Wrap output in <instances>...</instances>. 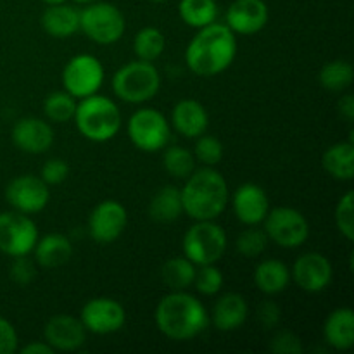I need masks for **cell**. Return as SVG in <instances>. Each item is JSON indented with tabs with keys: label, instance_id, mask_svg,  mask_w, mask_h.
Listing matches in <instances>:
<instances>
[{
	"label": "cell",
	"instance_id": "cell-46",
	"mask_svg": "<svg viewBox=\"0 0 354 354\" xmlns=\"http://www.w3.org/2000/svg\"><path fill=\"white\" fill-rule=\"evenodd\" d=\"M73 2H76V3H82V6H86V3L97 2V0H73Z\"/></svg>",
	"mask_w": 354,
	"mask_h": 354
},
{
	"label": "cell",
	"instance_id": "cell-40",
	"mask_svg": "<svg viewBox=\"0 0 354 354\" xmlns=\"http://www.w3.org/2000/svg\"><path fill=\"white\" fill-rule=\"evenodd\" d=\"M69 175V166L68 162L62 161L59 158H52L48 161H45V165L41 166L40 171V178L47 183L48 187L50 185H59V183L64 182Z\"/></svg>",
	"mask_w": 354,
	"mask_h": 354
},
{
	"label": "cell",
	"instance_id": "cell-12",
	"mask_svg": "<svg viewBox=\"0 0 354 354\" xmlns=\"http://www.w3.org/2000/svg\"><path fill=\"white\" fill-rule=\"evenodd\" d=\"M86 332L95 335L116 334L127 324V311L113 297H93L86 301L80 313Z\"/></svg>",
	"mask_w": 354,
	"mask_h": 354
},
{
	"label": "cell",
	"instance_id": "cell-8",
	"mask_svg": "<svg viewBox=\"0 0 354 354\" xmlns=\"http://www.w3.org/2000/svg\"><path fill=\"white\" fill-rule=\"evenodd\" d=\"M127 133L138 151L158 152L168 145L171 137V124L158 109L142 107L135 111L128 120Z\"/></svg>",
	"mask_w": 354,
	"mask_h": 354
},
{
	"label": "cell",
	"instance_id": "cell-28",
	"mask_svg": "<svg viewBox=\"0 0 354 354\" xmlns=\"http://www.w3.org/2000/svg\"><path fill=\"white\" fill-rule=\"evenodd\" d=\"M197 266L185 256L168 259L161 268V280L169 290H187L196 279Z\"/></svg>",
	"mask_w": 354,
	"mask_h": 354
},
{
	"label": "cell",
	"instance_id": "cell-30",
	"mask_svg": "<svg viewBox=\"0 0 354 354\" xmlns=\"http://www.w3.org/2000/svg\"><path fill=\"white\" fill-rule=\"evenodd\" d=\"M318 80H320V85L325 90H328V92H342V90L351 86L354 80V69L349 61L335 59V61H330L322 66Z\"/></svg>",
	"mask_w": 354,
	"mask_h": 354
},
{
	"label": "cell",
	"instance_id": "cell-21",
	"mask_svg": "<svg viewBox=\"0 0 354 354\" xmlns=\"http://www.w3.org/2000/svg\"><path fill=\"white\" fill-rule=\"evenodd\" d=\"M249 317V304L244 296L228 292L214 303L209 320L220 332H235L245 324Z\"/></svg>",
	"mask_w": 354,
	"mask_h": 354
},
{
	"label": "cell",
	"instance_id": "cell-23",
	"mask_svg": "<svg viewBox=\"0 0 354 354\" xmlns=\"http://www.w3.org/2000/svg\"><path fill=\"white\" fill-rule=\"evenodd\" d=\"M35 261L44 268H59L73 256V244L66 235L48 234L38 239L33 248Z\"/></svg>",
	"mask_w": 354,
	"mask_h": 354
},
{
	"label": "cell",
	"instance_id": "cell-5",
	"mask_svg": "<svg viewBox=\"0 0 354 354\" xmlns=\"http://www.w3.org/2000/svg\"><path fill=\"white\" fill-rule=\"evenodd\" d=\"M114 95L128 104H144L158 95L161 76L158 68L149 61H131L121 66L113 76Z\"/></svg>",
	"mask_w": 354,
	"mask_h": 354
},
{
	"label": "cell",
	"instance_id": "cell-35",
	"mask_svg": "<svg viewBox=\"0 0 354 354\" xmlns=\"http://www.w3.org/2000/svg\"><path fill=\"white\" fill-rule=\"evenodd\" d=\"M223 273L216 265H203L196 270V279L192 286L203 296H216L223 287Z\"/></svg>",
	"mask_w": 354,
	"mask_h": 354
},
{
	"label": "cell",
	"instance_id": "cell-20",
	"mask_svg": "<svg viewBox=\"0 0 354 354\" xmlns=\"http://www.w3.org/2000/svg\"><path fill=\"white\" fill-rule=\"evenodd\" d=\"M171 127L185 138H197L206 133L209 114L196 99H182L171 111Z\"/></svg>",
	"mask_w": 354,
	"mask_h": 354
},
{
	"label": "cell",
	"instance_id": "cell-2",
	"mask_svg": "<svg viewBox=\"0 0 354 354\" xmlns=\"http://www.w3.org/2000/svg\"><path fill=\"white\" fill-rule=\"evenodd\" d=\"M154 322L165 337L185 342L206 330L209 325V313L201 299L187 290H171L156 306Z\"/></svg>",
	"mask_w": 354,
	"mask_h": 354
},
{
	"label": "cell",
	"instance_id": "cell-24",
	"mask_svg": "<svg viewBox=\"0 0 354 354\" xmlns=\"http://www.w3.org/2000/svg\"><path fill=\"white\" fill-rule=\"evenodd\" d=\"M41 28L54 38H69L80 30V12L66 2L47 6L41 14Z\"/></svg>",
	"mask_w": 354,
	"mask_h": 354
},
{
	"label": "cell",
	"instance_id": "cell-42",
	"mask_svg": "<svg viewBox=\"0 0 354 354\" xmlns=\"http://www.w3.org/2000/svg\"><path fill=\"white\" fill-rule=\"evenodd\" d=\"M19 339L14 325L9 320L0 317V354H12L17 351Z\"/></svg>",
	"mask_w": 354,
	"mask_h": 354
},
{
	"label": "cell",
	"instance_id": "cell-11",
	"mask_svg": "<svg viewBox=\"0 0 354 354\" xmlns=\"http://www.w3.org/2000/svg\"><path fill=\"white\" fill-rule=\"evenodd\" d=\"M104 66L95 55L78 54L62 69V85L75 99H85L100 90L104 83Z\"/></svg>",
	"mask_w": 354,
	"mask_h": 354
},
{
	"label": "cell",
	"instance_id": "cell-27",
	"mask_svg": "<svg viewBox=\"0 0 354 354\" xmlns=\"http://www.w3.org/2000/svg\"><path fill=\"white\" fill-rule=\"evenodd\" d=\"M183 214L182 192L173 185L159 189L149 203V216L156 223H173Z\"/></svg>",
	"mask_w": 354,
	"mask_h": 354
},
{
	"label": "cell",
	"instance_id": "cell-9",
	"mask_svg": "<svg viewBox=\"0 0 354 354\" xmlns=\"http://www.w3.org/2000/svg\"><path fill=\"white\" fill-rule=\"evenodd\" d=\"M270 241L286 249L301 248L310 239V223L301 211L294 207H270L263 220Z\"/></svg>",
	"mask_w": 354,
	"mask_h": 354
},
{
	"label": "cell",
	"instance_id": "cell-1",
	"mask_svg": "<svg viewBox=\"0 0 354 354\" xmlns=\"http://www.w3.org/2000/svg\"><path fill=\"white\" fill-rule=\"evenodd\" d=\"M237 55L235 33L221 23L199 28L185 50V62L190 71L203 78H211L227 71Z\"/></svg>",
	"mask_w": 354,
	"mask_h": 354
},
{
	"label": "cell",
	"instance_id": "cell-32",
	"mask_svg": "<svg viewBox=\"0 0 354 354\" xmlns=\"http://www.w3.org/2000/svg\"><path fill=\"white\" fill-rule=\"evenodd\" d=\"M76 106H78L76 99L66 90L52 92L44 100L45 118L50 120L52 123H68L75 118Z\"/></svg>",
	"mask_w": 354,
	"mask_h": 354
},
{
	"label": "cell",
	"instance_id": "cell-6",
	"mask_svg": "<svg viewBox=\"0 0 354 354\" xmlns=\"http://www.w3.org/2000/svg\"><path fill=\"white\" fill-rule=\"evenodd\" d=\"M227 232L214 220L196 221L182 241L183 256L196 266L216 265L227 251Z\"/></svg>",
	"mask_w": 354,
	"mask_h": 354
},
{
	"label": "cell",
	"instance_id": "cell-16",
	"mask_svg": "<svg viewBox=\"0 0 354 354\" xmlns=\"http://www.w3.org/2000/svg\"><path fill=\"white\" fill-rule=\"evenodd\" d=\"M44 341L54 351H78L86 341V328L80 318L71 315H55L45 324Z\"/></svg>",
	"mask_w": 354,
	"mask_h": 354
},
{
	"label": "cell",
	"instance_id": "cell-3",
	"mask_svg": "<svg viewBox=\"0 0 354 354\" xmlns=\"http://www.w3.org/2000/svg\"><path fill=\"white\" fill-rule=\"evenodd\" d=\"M182 203L183 213L194 221L216 220L228 206V185L220 171L213 166L194 169L183 185Z\"/></svg>",
	"mask_w": 354,
	"mask_h": 354
},
{
	"label": "cell",
	"instance_id": "cell-34",
	"mask_svg": "<svg viewBox=\"0 0 354 354\" xmlns=\"http://www.w3.org/2000/svg\"><path fill=\"white\" fill-rule=\"evenodd\" d=\"M268 235H266L265 228H258V225H251L241 232L235 241V248H237L239 254L245 256V258H258L265 252L268 248Z\"/></svg>",
	"mask_w": 354,
	"mask_h": 354
},
{
	"label": "cell",
	"instance_id": "cell-19",
	"mask_svg": "<svg viewBox=\"0 0 354 354\" xmlns=\"http://www.w3.org/2000/svg\"><path fill=\"white\" fill-rule=\"evenodd\" d=\"M10 138L19 151L28 154H44L54 144V130L48 121L26 116L14 124Z\"/></svg>",
	"mask_w": 354,
	"mask_h": 354
},
{
	"label": "cell",
	"instance_id": "cell-25",
	"mask_svg": "<svg viewBox=\"0 0 354 354\" xmlns=\"http://www.w3.org/2000/svg\"><path fill=\"white\" fill-rule=\"evenodd\" d=\"M254 286L266 296L283 292L290 283V270L280 259H265L254 270Z\"/></svg>",
	"mask_w": 354,
	"mask_h": 354
},
{
	"label": "cell",
	"instance_id": "cell-10",
	"mask_svg": "<svg viewBox=\"0 0 354 354\" xmlns=\"http://www.w3.org/2000/svg\"><path fill=\"white\" fill-rule=\"evenodd\" d=\"M38 241V227L30 214L19 211L0 213V252L9 258L33 252Z\"/></svg>",
	"mask_w": 354,
	"mask_h": 354
},
{
	"label": "cell",
	"instance_id": "cell-39",
	"mask_svg": "<svg viewBox=\"0 0 354 354\" xmlns=\"http://www.w3.org/2000/svg\"><path fill=\"white\" fill-rule=\"evenodd\" d=\"M270 349L277 354H301L303 353V344L294 332L280 330L273 335Z\"/></svg>",
	"mask_w": 354,
	"mask_h": 354
},
{
	"label": "cell",
	"instance_id": "cell-36",
	"mask_svg": "<svg viewBox=\"0 0 354 354\" xmlns=\"http://www.w3.org/2000/svg\"><path fill=\"white\" fill-rule=\"evenodd\" d=\"M335 227L341 232L346 241L351 242L354 239V194L353 190H348L344 196L339 199L334 213Z\"/></svg>",
	"mask_w": 354,
	"mask_h": 354
},
{
	"label": "cell",
	"instance_id": "cell-38",
	"mask_svg": "<svg viewBox=\"0 0 354 354\" xmlns=\"http://www.w3.org/2000/svg\"><path fill=\"white\" fill-rule=\"evenodd\" d=\"M9 277L16 286H30L37 279V261L31 259L30 254L12 258V263H10L9 268Z\"/></svg>",
	"mask_w": 354,
	"mask_h": 354
},
{
	"label": "cell",
	"instance_id": "cell-15",
	"mask_svg": "<svg viewBox=\"0 0 354 354\" xmlns=\"http://www.w3.org/2000/svg\"><path fill=\"white\" fill-rule=\"evenodd\" d=\"M334 279V268L322 252H304L296 259L290 270V280L304 292L317 294L327 289Z\"/></svg>",
	"mask_w": 354,
	"mask_h": 354
},
{
	"label": "cell",
	"instance_id": "cell-47",
	"mask_svg": "<svg viewBox=\"0 0 354 354\" xmlns=\"http://www.w3.org/2000/svg\"><path fill=\"white\" fill-rule=\"evenodd\" d=\"M149 2H154V3H161V2H166V0H149Z\"/></svg>",
	"mask_w": 354,
	"mask_h": 354
},
{
	"label": "cell",
	"instance_id": "cell-13",
	"mask_svg": "<svg viewBox=\"0 0 354 354\" xmlns=\"http://www.w3.org/2000/svg\"><path fill=\"white\" fill-rule=\"evenodd\" d=\"M6 201L14 211L37 214L47 207L50 201V189L40 176L21 175L7 183Z\"/></svg>",
	"mask_w": 354,
	"mask_h": 354
},
{
	"label": "cell",
	"instance_id": "cell-43",
	"mask_svg": "<svg viewBox=\"0 0 354 354\" xmlns=\"http://www.w3.org/2000/svg\"><path fill=\"white\" fill-rule=\"evenodd\" d=\"M339 113L344 118L348 123H353L354 121V97L351 93H346V95L341 97L339 100Z\"/></svg>",
	"mask_w": 354,
	"mask_h": 354
},
{
	"label": "cell",
	"instance_id": "cell-7",
	"mask_svg": "<svg viewBox=\"0 0 354 354\" xmlns=\"http://www.w3.org/2000/svg\"><path fill=\"white\" fill-rule=\"evenodd\" d=\"M80 30L95 44L113 45L123 38L127 21L114 3L97 0L80 12Z\"/></svg>",
	"mask_w": 354,
	"mask_h": 354
},
{
	"label": "cell",
	"instance_id": "cell-14",
	"mask_svg": "<svg viewBox=\"0 0 354 354\" xmlns=\"http://www.w3.org/2000/svg\"><path fill=\"white\" fill-rule=\"evenodd\" d=\"M128 213L121 203L106 199L97 204L88 216V234L99 244H113L123 235Z\"/></svg>",
	"mask_w": 354,
	"mask_h": 354
},
{
	"label": "cell",
	"instance_id": "cell-18",
	"mask_svg": "<svg viewBox=\"0 0 354 354\" xmlns=\"http://www.w3.org/2000/svg\"><path fill=\"white\" fill-rule=\"evenodd\" d=\"M232 207L241 223L245 227L263 223L270 211L268 194L258 183H242L235 189Z\"/></svg>",
	"mask_w": 354,
	"mask_h": 354
},
{
	"label": "cell",
	"instance_id": "cell-31",
	"mask_svg": "<svg viewBox=\"0 0 354 354\" xmlns=\"http://www.w3.org/2000/svg\"><path fill=\"white\" fill-rule=\"evenodd\" d=\"M166 40L161 30L154 26H145L135 35L133 38V50L140 61L154 62L165 52Z\"/></svg>",
	"mask_w": 354,
	"mask_h": 354
},
{
	"label": "cell",
	"instance_id": "cell-4",
	"mask_svg": "<svg viewBox=\"0 0 354 354\" xmlns=\"http://www.w3.org/2000/svg\"><path fill=\"white\" fill-rule=\"evenodd\" d=\"M73 120L86 140L109 142L120 133L121 111L113 99L93 93L80 99Z\"/></svg>",
	"mask_w": 354,
	"mask_h": 354
},
{
	"label": "cell",
	"instance_id": "cell-45",
	"mask_svg": "<svg viewBox=\"0 0 354 354\" xmlns=\"http://www.w3.org/2000/svg\"><path fill=\"white\" fill-rule=\"evenodd\" d=\"M45 6H57V3H64L66 0H41Z\"/></svg>",
	"mask_w": 354,
	"mask_h": 354
},
{
	"label": "cell",
	"instance_id": "cell-22",
	"mask_svg": "<svg viewBox=\"0 0 354 354\" xmlns=\"http://www.w3.org/2000/svg\"><path fill=\"white\" fill-rule=\"evenodd\" d=\"M324 339L330 348L348 351L354 346V311L353 308H335L324 324Z\"/></svg>",
	"mask_w": 354,
	"mask_h": 354
},
{
	"label": "cell",
	"instance_id": "cell-37",
	"mask_svg": "<svg viewBox=\"0 0 354 354\" xmlns=\"http://www.w3.org/2000/svg\"><path fill=\"white\" fill-rule=\"evenodd\" d=\"M194 158L204 166H216L223 159V144L216 137L203 133L196 138Z\"/></svg>",
	"mask_w": 354,
	"mask_h": 354
},
{
	"label": "cell",
	"instance_id": "cell-33",
	"mask_svg": "<svg viewBox=\"0 0 354 354\" xmlns=\"http://www.w3.org/2000/svg\"><path fill=\"white\" fill-rule=\"evenodd\" d=\"M162 166L173 178H187L196 168V158L189 149L182 145H169L165 147Z\"/></svg>",
	"mask_w": 354,
	"mask_h": 354
},
{
	"label": "cell",
	"instance_id": "cell-44",
	"mask_svg": "<svg viewBox=\"0 0 354 354\" xmlns=\"http://www.w3.org/2000/svg\"><path fill=\"white\" fill-rule=\"evenodd\" d=\"M21 353L23 354H54L55 351L45 341H38V342H30V344H26L24 348H21Z\"/></svg>",
	"mask_w": 354,
	"mask_h": 354
},
{
	"label": "cell",
	"instance_id": "cell-29",
	"mask_svg": "<svg viewBox=\"0 0 354 354\" xmlns=\"http://www.w3.org/2000/svg\"><path fill=\"white\" fill-rule=\"evenodd\" d=\"M178 14L187 26L199 30L216 21V0H180Z\"/></svg>",
	"mask_w": 354,
	"mask_h": 354
},
{
	"label": "cell",
	"instance_id": "cell-41",
	"mask_svg": "<svg viewBox=\"0 0 354 354\" xmlns=\"http://www.w3.org/2000/svg\"><path fill=\"white\" fill-rule=\"evenodd\" d=\"M256 317H258L259 324H261L263 327L268 328V330H270V328H275L277 325L280 324V318H282V311H280L279 304H277L275 301L268 299V301H263V303L259 304Z\"/></svg>",
	"mask_w": 354,
	"mask_h": 354
},
{
	"label": "cell",
	"instance_id": "cell-17",
	"mask_svg": "<svg viewBox=\"0 0 354 354\" xmlns=\"http://www.w3.org/2000/svg\"><path fill=\"white\" fill-rule=\"evenodd\" d=\"M227 26L235 35H254L266 26L270 10L265 0H234L227 9Z\"/></svg>",
	"mask_w": 354,
	"mask_h": 354
},
{
	"label": "cell",
	"instance_id": "cell-26",
	"mask_svg": "<svg viewBox=\"0 0 354 354\" xmlns=\"http://www.w3.org/2000/svg\"><path fill=\"white\" fill-rule=\"evenodd\" d=\"M322 166L335 180L349 182L354 178V144L353 140L337 142L322 156Z\"/></svg>",
	"mask_w": 354,
	"mask_h": 354
}]
</instances>
